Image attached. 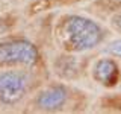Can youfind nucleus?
I'll return each mask as SVG.
<instances>
[{"mask_svg": "<svg viewBox=\"0 0 121 114\" xmlns=\"http://www.w3.org/2000/svg\"><path fill=\"white\" fill-rule=\"evenodd\" d=\"M59 40L64 47L71 52H83L94 49L103 41L101 26L80 15H68L59 23Z\"/></svg>", "mask_w": 121, "mask_h": 114, "instance_id": "nucleus-1", "label": "nucleus"}, {"mask_svg": "<svg viewBox=\"0 0 121 114\" xmlns=\"http://www.w3.org/2000/svg\"><path fill=\"white\" fill-rule=\"evenodd\" d=\"M36 50L29 43H5L0 44V64L11 62H33Z\"/></svg>", "mask_w": 121, "mask_h": 114, "instance_id": "nucleus-2", "label": "nucleus"}, {"mask_svg": "<svg viewBox=\"0 0 121 114\" xmlns=\"http://www.w3.org/2000/svg\"><path fill=\"white\" fill-rule=\"evenodd\" d=\"M92 76L101 85L113 87L120 81V67L117 64V61L112 58L98 59L92 68Z\"/></svg>", "mask_w": 121, "mask_h": 114, "instance_id": "nucleus-3", "label": "nucleus"}, {"mask_svg": "<svg viewBox=\"0 0 121 114\" xmlns=\"http://www.w3.org/2000/svg\"><path fill=\"white\" fill-rule=\"evenodd\" d=\"M23 88V79L17 73H3L0 76V91H2L3 97H18L20 91Z\"/></svg>", "mask_w": 121, "mask_h": 114, "instance_id": "nucleus-4", "label": "nucleus"}, {"mask_svg": "<svg viewBox=\"0 0 121 114\" xmlns=\"http://www.w3.org/2000/svg\"><path fill=\"white\" fill-rule=\"evenodd\" d=\"M67 93L64 87H53V88L47 90L45 93H43V96L39 97V105L43 108L53 109V108H59L60 105L65 102Z\"/></svg>", "mask_w": 121, "mask_h": 114, "instance_id": "nucleus-5", "label": "nucleus"}, {"mask_svg": "<svg viewBox=\"0 0 121 114\" xmlns=\"http://www.w3.org/2000/svg\"><path fill=\"white\" fill-rule=\"evenodd\" d=\"M106 52L111 53L112 56H118V58H121V38L120 40H113L112 43H109V46L106 47Z\"/></svg>", "mask_w": 121, "mask_h": 114, "instance_id": "nucleus-6", "label": "nucleus"}, {"mask_svg": "<svg viewBox=\"0 0 121 114\" xmlns=\"http://www.w3.org/2000/svg\"><path fill=\"white\" fill-rule=\"evenodd\" d=\"M14 23H15L14 17H2L0 18V33L6 32L11 26H14Z\"/></svg>", "mask_w": 121, "mask_h": 114, "instance_id": "nucleus-7", "label": "nucleus"}, {"mask_svg": "<svg viewBox=\"0 0 121 114\" xmlns=\"http://www.w3.org/2000/svg\"><path fill=\"white\" fill-rule=\"evenodd\" d=\"M112 23H113V26L117 28V30H120V32H121V11L115 15V17H113Z\"/></svg>", "mask_w": 121, "mask_h": 114, "instance_id": "nucleus-8", "label": "nucleus"}]
</instances>
